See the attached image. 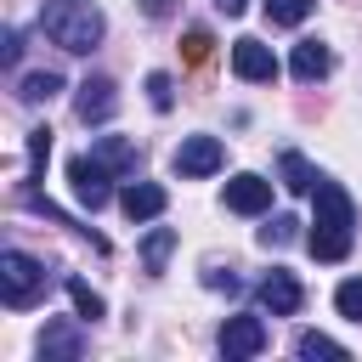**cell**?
I'll list each match as a JSON object with an SVG mask.
<instances>
[{
	"mask_svg": "<svg viewBox=\"0 0 362 362\" xmlns=\"http://www.w3.org/2000/svg\"><path fill=\"white\" fill-rule=\"evenodd\" d=\"M351 238H356V204H351V192L339 181H317V215H311L305 249L322 266H339L351 255Z\"/></svg>",
	"mask_w": 362,
	"mask_h": 362,
	"instance_id": "1",
	"label": "cell"
},
{
	"mask_svg": "<svg viewBox=\"0 0 362 362\" xmlns=\"http://www.w3.org/2000/svg\"><path fill=\"white\" fill-rule=\"evenodd\" d=\"M40 28H45V40H51V45H62V51L85 57V51H96V45H102L107 17H102V6H96V0H45V6H40Z\"/></svg>",
	"mask_w": 362,
	"mask_h": 362,
	"instance_id": "2",
	"label": "cell"
},
{
	"mask_svg": "<svg viewBox=\"0 0 362 362\" xmlns=\"http://www.w3.org/2000/svg\"><path fill=\"white\" fill-rule=\"evenodd\" d=\"M45 266L34 260V255H23V249H6L0 255V300L11 305V311H28L40 294H45Z\"/></svg>",
	"mask_w": 362,
	"mask_h": 362,
	"instance_id": "3",
	"label": "cell"
},
{
	"mask_svg": "<svg viewBox=\"0 0 362 362\" xmlns=\"http://www.w3.org/2000/svg\"><path fill=\"white\" fill-rule=\"evenodd\" d=\"M68 181H74V198H79L90 215H96V209L113 198V187H107V181H113V170H107L96 153H79V158H68Z\"/></svg>",
	"mask_w": 362,
	"mask_h": 362,
	"instance_id": "4",
	"label": "cell"
},
{
	"mask_svg": "<svg viewBox=\"0 0 362 362\" xmlns=\"http://www.w3.org/2000/svg\"><path fill=\"white\" fill-rule=\"evenodd\" d=\"M221 164H226V147H221V136H187V141L175 147V158H170V170H175L181 181L215 175Z\"/></svg>",
	"mask_w": 362,
	"mask_h": 362,
	"instance_id": "5",
	"label": "cell"
},
{
	"mask_svg": "<svg viewBox=\"0 0 362 362\" xmlns=\"http://www.w3.org/2000/svg\"><path fill=\"white\" fill-rule=\"evenodd\" d=\"M266 351V322L260 317H226V328H221V356L226 362H249V356H260Z\"/></svg>",
	"mask_w": 362,
	"mask_h": 362,
	"instance_id": "6",
	"label": "cell"
},
{
	"mask_svg": "<svg viewBox=\"0 0 362 362\" xmlns=\"http://www.w3.org/2000/svg\"><path fill=\"white\" fill-rule=\"evenodd\" d=\"M113 107H119V85H113L107 74H90V79L79 85V96H74L79 124H107V119H113Z\"/></svg>",
	"mask_w": 362,
	"mask_h": 362,
	"instance_id": "7",
	"label": "cell"
},
{
	"mask_svg": "<svg viewBox=\"0 0 362 362\" xmlns=\"http://www.w3.org/2000/svg\"><path fill=\"white\" fill-rule=\"evenodd\" d=\"M232 74L238 79H249V85H272L277 79V57H272V45H260V40H232Z\"/></svg>",
	"mask_w": 362,
	"mask_h": 362,
	"instance_id": "8",
	"label": "cell"
},
{
	"mask_svg": "<svg viewBox=\"0 0 362 362\" xmlns=\"http://www.w3.org/2000/svg\"><path fill=\"white\" fill-rule=\"evenodd\" d=\"M255 294H260V305H266L272 317H294V311L305 305V288H300V283H294V272H283V266H277V272H266Z\"/></svg>",
	"mask_w": 362,
	"mask_h": 362,
	"instance_id": "9",
	"label": "cell"
},
{
	"mask_svg": "<svg viewBox=\"0 0 362 362\" xmlns=\"http://www.w3.org/2000/svg\"><path fill=\"white\" fill-rule=\"evenodd\" d=\"M226 209H238V215H260V209H272V181L255 175V170L232 175V181H226Z\"/></svg>",
	"mask_w": 362,
	"mask_h": 362,
	"instance_id": "10",
	"label": "cell"
},
{
	"mask_svg": "<svg viewBox=\"0 0 362 362\" xmlns=\"http://www.w3.org/2000/svg\"><path fill=\"white\" fill-rule=\"evenodd\" d=\"M164 204H170V198H164V187H158V181H130V187L119 192V209H124L130 221H158V215H164Z\"/></svg>",
	"mask_w": 362,
	"mask_h": 362,
	"instance_id": "11",
	"label": "cell"
},
{
	"mask_svg": "<svg viewBox=\"0 0 362 362\" xmlns=\"http://www.w3.org/2000/svg\"><path fill=\"white\" fill-rule=\"evenodd\" d=\"M40 356H45V362H79V356H85V334H79L74 322H45Z\"/></svg>",
	"mask_w": 362,
	"mask_h": 362,
	"instance_id": "12",
	"label": "cell"
},
{
	"mask_svg": "<svg viewBox=\"0 0 362 362\" xmlns=\"http://www.w3.org/2000/svg\"><path fill=\"white\" fill-rule=\"evenodd\" d=\"M288 68H294V79H300V85H317V79H328L334 51H328L322 40H300V45H294V57H288Z\"/></svg>",
	"mask_w": 362,
	"mask_h": 362,
	"instance_id": "13",
	"label": "cell"
},
{
	"mask_svg": "<svg viewBox=\"0 0 362 362\" xmlns=\"http://www.w3.org/2000/svg\"><path fill=\"white\" fill-rule=\"evenodd\" d=\"M90 153H96V158H102V164H107L113 175H130V170H136V158H141L130 136H102V141H96Z\"/></svg>",
	"mask_w": 362,
	"mask_h": 362,
	"instance_id": "14",
	"label": "cell"
},
{
	"mask_svg": "<svg viewBox=\"0 0 362 362\" xmlns=\"http://www.w3.org/2000/svg\"><path fill=\"white\" fill-rule=\"evenodd\" d=\"M277 175H283V187H288V192H317V181H322V175L305 164V153H294V147L277 158Z\"/></svg>",
	"mask_w": 362,
	"mask_h": 362,
	"instance_id": "15",
	"label": "cell"
},
{
	"mask_svg": "<svg viewBox=\"0 0 362 362\" xmlns=\"http://www.w3.org/2000/svg\"><path fill=\"white\" fill-rule=\"evenodd\" d=\"M294 356H300V362H317V356H334V362H345L351 351H345L339 339H328V334H317V328H305V334L294 339Z\"/></svg>",
	"mask_w": 362,
	"mask_h": 362,
	"instance_id": "16",
	"label": "cell"
},
{
	"mask_svg": "<svg viewBox=\"0 0 362 362\" xmlns=\"http://www.w3.org/2000/svg\"><path fill=\"white\" fill-rule=\"evenodd\" d=\"M311 6H317V0H266V23H272V28H300V23L311 17Z\"/></svg>",
	"mask_w": 362,
	"mask_h": 362,
	"instance_id": "17",
	"label": "cell"
},
{
	"mask_svg": "<svg viewBox=\"0 0 362 362\" xmlns=\"http://www.w3.org/2000/svg\"><path fill=\"white\" fill-rule=\"evenodd\" d=\"M170 249H175V232H170V226H153L147 243H141V266H147V272H164Z\"/></svg>",
	"mask_w": 362,
	"mask_h": 362,
	"instance_id": "18",
	"label": "cell"
},
{
	"mask_svg": "<svg viewBox=\"0 0 362 362\" xmlns=\"http://www.w3.org/2000/svg\"><path fill=\"white\" fill-rule=\"evenodd\" d=\"M62 288H68V300H74V311H79V317H85V322H96V317H102V311H107V305H102V294H96V288H90V283H85V277H68V283H62Z\"/></svg>",
	"mask_w": 362,
	"mask_h": 362,
	"instance_id": "19",
	"label": "cell"
},
{
	"mask_svg": "<svg viewBox=\"0 0 362 362\" xmlns=\"http://www.w3.org/2000/svg\"><path fill=\"white\" fill-rule=\"evenodd\" d=\"M209 57H215V40H209V28H187V34H181V62H187V68H204Z\"/></svg>",
	"mask_w": 362,
	"mask_h": 362,
	"instance_id": "20",
	"label": "cell"
},
{
	"mask_svg": "<svg viewBox=\"0 0 362 362\" xmlns=\"http://www.w3.org/2000/svg\"><path fill=\"white\" fill-rule=\"evenodd\" d=\"M57 90H62V79H57L51 68H45V74H23V85H17V96H23V102H51Z\"/></svg>",
	"mask_w": 362,
	"mask_h": 362,
	"instance_id": "21",
	"label": "cell"
},
{
	"mask_svg": "<svg viewBox=\"0 0 362 362\" xmlns=\"http://www.w3.org/2000/svg\"><path fill=\"white\" fill-rule=\"evenodd\" d=\"M294 215H272L266 226H260V249H283V243H294Z\"/></svg>",
	"mask_w": 362,
	"mask_h": 362,
	"instance_id": "22",
	"label": "cell"
},
{
	"mask_svg": "<svg viewBox=\"0 0 362 362\" xmlns=\"http://www.w3.org/2000/svg\"><path fill=\"white\" fill-rule=\"evenodd\" d=\"M334 305H339V317L362 322V277H345V283L334 288Z\"/></svg>",
	"mask_w": 362,
	"mask_h": 362,
	"instance_id": "23",
	"label": "cell"
},
{
	"mask_svg": "<svg viewBox=\"0 0 362 362\" xmlns=\"http://www.w3.org/2000/svg\"><path fill=\"white\" fill-rule=\"evenodd\" d=\"M45 158H51V130L40 124V130H28V175H40Z\"/></svg>",
	"mask_w": 362,
	"mask_h": 362,
	"instance_id": "24",
	"label": "cell"
},
{
	"mask_svg": "<svg viewBox=\"0 0 362 362\" xmlns=\"http://www.w3.org/2000/svg\"><path fill=\"white\" fill-rule=\"evenodd\" d=\"M147 102H153L158 113L175 102V90H170V74H147Z\"/></svg>",
	"mask_w": 362,
	"mask_h": 362,
	"instance_id": "25",
	"label": "cell"
},
{
	"mask_svg": "<svg viewBox=\"0 0 362 362\" xmlns=\"http://www.w3.org/2000/svg\"><path fill=\"white\" fill-rule=\"evenodd\" d=\"M17 57H23V34H17V28H6V40H0V62H6V68H17Z\"/></svg>",
	"mask_w": 362,
	"mask_h": 362,
	"instance_id": "26",
	"label": "cell"
},
{
	"mask_svg": "<svg viewBox=\"0 0 362 362\" xmlns=\"http://www.w3.org/2000/svg\"><path fill=\"white\" fill-rule=\"evenodd\" d=\"M204 283H209V288H226V294H238V277H232V272H209Z\"/></svg>",
	"mask_w": 362,
	"mask_h": 362,
	"instance_id": "27",
	"label": "cell"
},
{
	"mask_svg": "<svg viewBox=\"0 0 362 362\" xmlns=\"http://www.w3.org/2000/svg\"><path fill=\"white\" fill-rule=\"evenodd\" d=\"M209 6H215V11H226V17H238V11L249 6V0H209Z\"/></svg>",
	"mask_w": 362,
	"mask_h": 362,
	"instance_id": "28",
	"label": "cell"
}]
</instances>
